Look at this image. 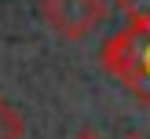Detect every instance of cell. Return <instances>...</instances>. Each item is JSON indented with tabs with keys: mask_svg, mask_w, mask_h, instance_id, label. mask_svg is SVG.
I'll return each mask as SVG.
<instances>
[{
	"mask_svg": "<svg viewBox=\"0 0 150 139\" xmlns=\"http://www.w3.org/2000/svg\"><path fill=\"white\" fill-rule=\"evenodd\" d=\"M103 66L114 80H121L132 95L150 110V18L128 22L117 29L99 51Z\"/></svg>",
	"mask_w": 150,
	"mask_h": 139,
	"instance_id": "cell-1",
	"label": "cell"
},
{
	"mask_svg": "<svg viewBox=\"0 0 150 139\" xmlns=\"http://www.w3.org/2000/svg\"><path fill=\"white\" fill-rule=\"evenodd\" d=\"M0 139H22V117L4 99H0Z\"/></svg>",
	"mask_w": 150,
	"mask_h": 139,
	"instance_id": "cell-3",
	"label": "cell"
},
{
	"mask_svg": "<svg viewBox=\"0 0 150 139\" xmlns=\"http://www.w3.org/2000/svg\"><path fill=\"white\" fill-rule=\"evenodd\" d=\"M40 15L59 37L66 40H81L84 33H92L95 26L106 15V4L103 0H44Z\"/></svg>",
	"mask_w": 150,
	"mask_h": 139,
	"instance_id": "cell-2",
	"label": "cell"
},
{
	"mask_svg": "<svg viewBox=\"0 0 150 139\" xmlns=\"http://www.w3.org/2000/svg\"><path fill=\"white\" fill-rule=\"evenodd\" d=\"M77 139H95V135H92V132H81V135H77Z\"/></svg>",
	"mask_w": 150,
	"mask_h": 139,
	"instance_id": "cell-5",
	"label": "cell"
},
{
	"mask_svg": "<svg viewBox=\"0 0 150 139\" xmlns=\"http://www.w3.org/2000/svg\"><path fill=\"white\" fill-rule=\"evenodd\" d=\"M125 139H143V135H125Z\"/></svg>",
	"mask_w": 150,
	"mask_h": 139,
	"instance_id": "cell-6",
	"label": "cell"
},
{
	"mask_svg": "<svg viewBox=\"0 0 150 139\" xmlns=\"http://www.w3.org/2000/svg\"><path fill=\"white\" fill-rule=\"evenodd\" d=\"M114 7H117L128 22H143V18H150V0H114Z\"/></svg>",
	"mask_w": 150,
	"mask_h": 139,
	"instance_id": "cell-4",
	"label": "cell"
}]
</instances>
